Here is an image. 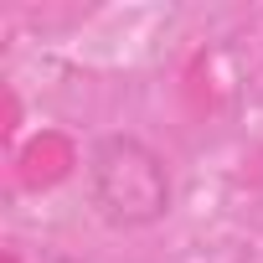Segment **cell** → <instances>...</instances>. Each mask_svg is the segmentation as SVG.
<instances>
[{"mask_svg": "<svg viewBox=\"0 0 263 263\" xmlns=\"http://www.w3.org/2000/svg\"><path fill=\"white\" fill-rule=\"evenodd\" d=\"M57 263H78V258H57Z\"/></svg>", "mask_w": 263, "mask_h": 263, "instance_id": "2", "label": "cell"}, {"mask_svg": "<svg viewBox=\"0 0 263 263\" xmlns=\"http://www.w3.org/2000/svg\"><path fill=\"white\" fill-rule=\"evenodd\" d=\"M88 191H93V206L119 227H150L171 212V171L135 135L98 140L88 160Z\"/></svg>", "mask_w": 263, "mask_h": 263, "instance_id": "1", "label": "cell"}]
</instances>
